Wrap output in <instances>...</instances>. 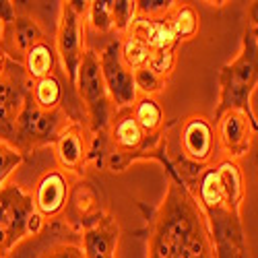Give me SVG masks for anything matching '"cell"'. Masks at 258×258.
Returning a JSON list of instances; mask_svg holds the SVG:
<instances>
[{"instance_id":"obj_1","label":"cell","mask_w":258,"mask_h":258,"mask_svg":"<svg viewBox=\"0 0 258 258\" xmlns=\"http://www.w3.org/2000/svg\"><path fill=\"white\" fill-rule=\"evenodd\" d=\"M165 182L159 205L137 203L145 225L135 235L145 238L147 258H217L211 225L197 197L184 182Z\"/></svg>"},{"instance_id":"obj_2","label":"cell","mask_w":258,"mask_h":258,"mask_svg":"<svg viewBox=\"0 0 258 258\" xmlns=\"http://www.w3.org/2000/svg\"><path fill=\"white\" fill-rule=\"evenodd\" d=\"M176 135H171L176 137V143L169 141L167 131V153L182 182L192 190L199 176L213 165L215 153L219 149L217 137H215V124L205 114H190L176 120Z\"/></svg>"},{"instance_id":"obj_3","label":"cell","mask_w":258,"mask_h":258,"mask_svg":"<svg viewBox=\"0 0 258 258\" xmlns=\"http://www.w3.org/2000/svg\"><path fill=\"white\" fill-rule=\"evenodd\" d=\"M258 87V37L246 25L242 33L240 54L219 71V103L215 120L229 110H242L252 120H258L252 107V95Z\"/></svg>"},{"instance_id":"obj_4","label":"cell","mask_w":258,"mask_h":258,"mask_svg":"<svg viewBox=\"0 0 258 258\" xmlns=\"http://www.w3.org/2000/svg\"><path fill=\"white\" fill-rule=\"evenodd\" d=\"M46 219L37 213L31 192L15 182L0 188V258H9L13 248L44 229Z\"/></svg>"},{"instance_id":"obj_5","label":"cell","mask_w":258,"mask_h":258,"mask_svg":"<svg viewBox=\"0 0 258 258\" xmlns=\"http://www.w3.org/2000/svg\"><path fill=\"white\" fill-rule=\"evenodd\" d=\"M58 5L60 13L56 23L54 46L58 52L60 69L69 85L75 89L79 67L85 52H87V23H85V17H87L89 3L87 0H67V3Z\"/></svg>"},{"instance_id":"obj_6","label":"cell","mask_w":258,"mask_h":258,"mask_svg":"<svg viewBox=\"0 0 258 258\" xmlns=\"http://www.w3.org/2000/svg\"><path fill=\"white\" fill-rule=\"evenodd\" d=\"M77 95L83 103L85 116H87V126L91 135H105L110 128L112 116L116 107L110 99V93L105 89V83L99 71V56L97 50L87 48L83 56V62L77 75Z\"/></svg>"},{"instance_id":"obj_7","label":"cell","mask_w":258,"mask_h":258,"mask_svg":"<svg viewBox=\"0 0 258 258\" xmlns=\"http://www.w3.org/2000/svg\"><path fill=\"white\" fill-rule=\"evenodd\" d=\"M71 120L64 114V110H41L31 99V95H27L23 110L17 118L13 145L27 157L41 147L54 145L60 131Z\"/></svg>"},{"instance_id":"obj_8","label":"cell","mask_w":258,"mask_h":258,"mask_svg":"<svg viewBox=\"0 0 258 258\" xmlns=\"http://www.w3.org/2000/svg\"><path fill=\"white\" fill-rule=\"evenodd\" d=\"M9 258H85L83 233L56 219L17 244Z\"/></svg>"},{"instance_id":"obj_9","label":"cell","mask_w":258,"mask_h":258,"mask_svg":"<svg viewBox=\"0 0 258 258\" xmlns=\"http://www.w3.org/2000/svg\"><path fill=\"white\" fill-rule=\"evenodd\" d=\"M99 56V71L105 83V89L116 110L133 107L139 99V91L135 85V73L122 62L120 56V37H110L97 52Z\"/></svg>"},{"instance_id":"obj_10","label":"cell","mask_w":258,"mask_h":258,"mask_svg":"<svg viewBox=\"0 0 258 258\" xmlns=\"http://www.w3.org/2000/svg\"><path fill=\"white\" fill-rule=\"evenodd\" d=\"M31 89V81L21 64L9 60L5 73L0 75V141L13 143L17 118L25 105Z\"/></svg>"},{"instance_id":"obj_11","label":"cell","mask_w":258,"mask_h":258,"mask_svg":"<svg viewBox=\"0 0 258 258\" xmlns=\"http://www.w3.org/2000/svg\"><path fill=\"white\" fill-rule=\"evenodd\" d=\"M91 131L87 124L69 122L60 131L54 147L56 167L67 171L73 178H85L89 169V151H91Z\"/></svg>"},{"instance_id":"obj_12","label":"cell","mask_w":258,"mask_h":258,"mask_svg":"<svg viewBox=\"0 0 258 258\" xmlns=\"http://www.w3.org/2000/svg\"><path fill=\"white\" fill-rule=\"evenodd\" d=\"M215 124V137H217V147L225 155V159L240 161L244 159L258 135V120H252L242 110H229L221 114Z\"/></svg>"},{"instance_id":"obj_13","label":"cell","mask_w":258,"mask_h":258,"mask_svg":"<svg viewBox=\"0 0 258 258\" xmlns=\"http://www.w3.org/2000/svg\"><path fill=\"white\" fill-rule=\"evenodd\" d=\"M105 213L107 209L101 190L87 176L75 178L69 192L67 207H64L62 213V221L77 231H85L87 227L95 225Z\"/></svg>"},{"instance_id":"obj_14","label":"cell","mask_w":258,"mask_h":258,"mask_svg":"<svg viewBox=\"0 0 258 258\" xmlns=\"http://www.w3.org/2000/svg\"><path fill=\"white\" fill-rule=\"evenodd\" d=\"M205 215L211 225L217 258H250L242 215L231 213L225 207L205 211Z\"/></svg>"},{"instance_id":"obj_15","label":"cell","mask_w":258,"mask_h":258,"mask_svg":"<svg viewBox=\"0 0 258 258\" xmlns=\"http://www.w3.org/2000/svg\"><path fill=\"white\" fill-rule=\"evenodd\" d=\"M46 39H50V35L44 29V25L23 7V3H17V17L9 25L3 27L0 48H3L5 56L9 60L21 64L25 54L33 46H37L39 41H46Z\"/></svg>"},{"instance_id":"obj_16","label":"cell","mask_w":258,"mask_h":258,"mask_svg":"<svg viewBox=\"0 0 258 258\" xmlns=\"http://www.w3.org/2000/svg\"><path fill=\"white\" fill-rule=\"evenodd\" d=\"M73 176H69L67 171H62L60 167H52L39 176V180L33 186V205L37 213L46 219V223L62 219L64 207L69 201V192L73 186Z\"/></svg>"},{"instance_id":"obj_17","label":"cell","mask_w":258,"mask_h":258,"mask_svg":"<svg viewBox=\"0 0 258 258\" xmlns=\"http://www.w3.org/2000/svg\"><path fill=\"white\" fill-rule=\"evenodd\" d=\"M81 233L85 244V258H116L122 229L114 213L107 211L95 225Z\"/></svg>"},{"instance_id":"obj_18","label":"cell","mask_w":258,"mask_h":258,"mask_svg":"<svg viewBox=\"0 0 258 258\" xmlns=\"http://www.w3.org/2000/svg\"><path fill=\"white\" fill-rule=\"evenodd\" d=\"M128 33L143 39L145 44L151 48V52L178 50L182 46L178 41V37H176V33H174V29H171L169 15H165L161 19H145V17L137 15L135 23H133V27H131Z\"/></svg>"},{"instance_id":"obj_19","label":"cell","mask_w":258,"mask_h":258,"mask_svg":"<svg viewBox=\"0 0 258 258\" xmlns=\"http://www.w3.org/2000/svg\"><path fill=\"white\" fill-rule=\"evenodd\" d=\"M215 171H217V180L221 186L225 209L242 215V203L246 199V180H244V171H242L240 161L223 157L215 165Z\"/></svg>"},{"instance_id":"obj_20","label":"cell","mask_w":258,"mask_h":258,"mask_svg":"<svg viewBox=\"0 0 258 258\" xmlns=\"http://www.w3.org/2000/svg\"><path fill=\"white\" fill-rule=\"evenodd\" d=\"M21 67L25 69V73H27L31 83L58 73L60 71V62H58V52H56V46H54V37H50L46 41H39L37 46H33L25 54Z\"/></svg>"},{"instance_id":"obj_21","label":"cell","mask_w":258,"mask_h":258,"mask_svg":"<svg viewBox=\"0 0 258 258\" xmlns=\"http://www.w3.org/2000/svg\"><path fill=\"white\" fill-rule=\"evenodd\" d=\"M133 116L147 137L159 135L167 124L163 105L157 101V97H149V95H139V99L133 105Z\"/></svg>"},{"instance_id":"obj_22","label":"cell","mask_w":258,"mask_h":258,"mask_svg":"<svg viewBox=\"0 0 258 258\" xmlns=\"http://www.w3.org/2000/svg\"><path fill=\"white\" fill-rule=\"evenodd\" d=\"M169 23H171V29H174L178 41L184 44V41H190V39H195L199 35V31H201V15L192 5L178 3L169 13Z\"/></svg>"},{"instance_id":"obj_23","label":"cell","mask_w":258,"mask_h":258,"mask_svg":"<svg viewBox=\"0 0 258 258\" xmlns=\"http://www.w3.org/2000/svg\"><path fill=\"white\" fill-rule=\"evenodd\" d=\"M87 31L101 37H114V19H112V0H91L87 17Z\"/></svg>"},{"instance_id":"obj_24","label":"cell","mask_w":258,"mask_h":258,"mask_svg":"<svg viewBox=\"0 0 258 258\" xmlns=\"http://www.w3.org/2000/svg\"><path fill=\"white\" fill-rule=\"evenodd\" d=\"M151 48H149L143 39L126 33L120 37V56H122V62L126 64L128 69L133 73H137L139 69L147 67L149 58H151Z\"/></svg>"},{"instance_id":"obj_25","label":"cell","mask_w":258,"mask_h":258,"mask_svg":"<svg viewBox=\"0 0 258 258\" xmlns=\"http://www.w3.org/2000/svg\"><path fill=\"white\" fill-rule=\"evenodd\" d=\"M112 19H114V35L116 37L126 35L137 19V0H112Z\"/></svg>"},{"instance_id":"obj_26","label":"cell","mask_w":258,"mask_h":258,"mask_svg":"<svg viewBox=\"0 0 258 258\" xmlns=\"http://www.w3.org/2000/svg\"><path fill=\"white\" fill-rule=\"evenodd\" d=\"M25 161V155L13 143L0 141V188L7 186V180L13 171Z\"/></svg>"},{"instance_id":"obj_27","label":"cell","mask_w":258,"mask_h":258,"mask_svg":"<svg viewBox=\"0 0 258 258\" xmlns=\"http://www.w3.org/2000/svg\"><path fill=\"white\" fill-rule=\"evenodd\" d=\"M165 79H161L159 75H155L153 71H149L147 67L139 69L135 73V85H137V91L139 95H149V97H155L157 93H161L167 87Z\"/></svg>"},{"instance_id":"obj_28","label":"cell","mask_w":258,"mask_h":258,"mask_svg":"<svg viewBox=\"0 0 258 258\" xmlns=\"http://www.w3.org/2000/svg\"><path fill=\"white\" fill-rule=\"evenodd\" d=\"M176 58H178V50H165V52H153L151 58L147 62V69L153 71L155 75H159L161 79L169 81L171 73L176 69Z\"/></svg>"},{"instance_id":"obj_29","label":"cell","mask_w":258,"mask_h":258,"mask_svg":"<svg viewBox=\"0 0 258 258\" xmlns=\"http://www.w3.org/2000/svg\"><path fill=\"white\" fill-rule=\"evenodd\" d=\"M176 5V0H137V15L145 19H161L169 15Z\"/></svg>"},{"instance_id":"obj_30","label":"cell","mask_w":258,"mask_h":258,"mask_svg":"<svg viewBox=\"0 0 258 258\" xmlns=\"http://www.w3.org/2000/svg\"><path fill=\"white\" fill-rule=\"evenodd\" d=\"M17 17V3L13 0H0V25H9Z\"/></svg>"},{"instance_id":"obj_31","label":"cell","mask_w":258,"mask_h":258,"mask_svg":"<svg viewBox=\"0 0 258 258\" xmlns=\"http://www.w3.org/2000/svg\"><path fill=\"white\" fill-rule=\"evenodd\" d=\"M248 27L258 37V0L256 3H250V7H248Z\"/></svg>"},{"instance_id":"obj_32","label":"cell","mask_w":258,"mask_h":258,"mask_svg":"<svg viewBox=\"0 0 258 258\" xmlns=\"http://www.w3.org/2000/svg\"><path fill=\"white\" fill-rule=\"evenodd\" d=\"M256 165H258V159H256Z\"/></svg>"}]
</instances>
